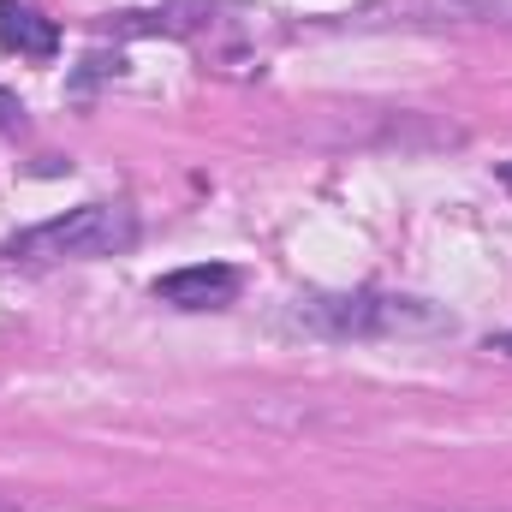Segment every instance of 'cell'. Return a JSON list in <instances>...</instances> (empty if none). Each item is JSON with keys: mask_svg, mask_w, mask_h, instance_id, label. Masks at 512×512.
<instances>
[{"mask_svg": "<svg viewBox=\"0 0 512 512\" xmlns=\"http://www.w3.org/2000/svg\"><path fill=\"white\" fill-rule=\"evenodd\" d=\"M0 126H6V131H18V126H24V108H18V102H12L6 90H0Z\"/></svg>", "mask_w": 512, "mask_h": 512, "instance_id": "8992f818", "label": "cell"}, {"mask_svg": "<svg viewBox=\"0 0 512 512\" xmlns=\"http://www.w3.org/2000/svg\"><path fill=\"white\" fill-rule=\"evenodd\" d=\"M0 512H6V507H0Z\"/></svg>", "mask_w": 512, "mask_h": 512, "instance_id": "9c48e42d", "label": "cell"}, {"mask_svg": "<svg viewBox=\"0 0 512 512\" xmlns=\"http://www.w3.org/2000/svg\"><path fill=\"white\" fill-rule=\"evenodd\" d=\"M501 179H507V191H512V161H507V167H501Z\"/></svg>", "mask_w": 512, "mask_h": 512, "instance_id": "ba28073f", "label": "cell"}, {"mask_svg": "<svg viewBox=\"0 0 512 512\" xmlns=\"http://www.w3.org/2000/svg\"><path fill=\"white\" fill-rule=\"evenodd\" d=\"M137 245V215L126 203H78L54 221L24 227L6 256L12 262H90V256H120Z\"/></svg>", "mask_w": 512, "mask_h": 512, "instance_id": "7a4b0ae2", "label": "cell"}, {"mask_svg": "<svg viewBox=\"0 0 512 512\" xmlns=\"http://www.w3.org/2000/svg\"><path fill=\"white\" fill-rule=\"evenodd\" d=\"M0 48H12V54H24V60H54L60 30H54V18H42L36 6L0 0Z\"/></svg>", "mask_w": 512, "mask_h": 512, "instance_id": "5b68a950", "label": "cell"}, {"mask_svg": "<svg viewBox=\"0 0 512 512\" xmlns=\"http://www.w3.org/2000/svg\"><path fill=\"white\" fill-rule=\"evenodd\" d=\"M233 292H239V268L227 262H197V268H173L155 280V298L173 310H221L233 304Z\"/></svg>", "mask_w": 512, "mask_h": 512, "instance_id": "3957f363", "label": "cell"}, {"mask_svg": "<svg viewBox=\"0 0 512 512\" xmlns=\"http://www.w3.org/2000/svg\"><path fill=\"white\" fill-rule=\"evenodd\" d=\"M405 24H512V0H393Z\"/></svg>", "mask_w": 512, "mask_h": 512, "instance_id": "277c9868", "label": "cell"}, {"mask_svg": "<svg viewBox=\"0 0 512 512\" xmlns=\"http://www.w3.org/2000/svg\"><path fill=\"white\" fill-rule=\"evenodd\" d=\"M292 322L310 328V334H328V340H376V334L453 328V316L435 310L429 298H382V292H316V298H298Z\"/></svg>", "mask_w": 512, "mask_h": 512, "instance_id": "6da1fadb", "label": "cell"}, {"mask_svg": "<svg viewBox=\"0 0 512 512\" xmlns=\"http://www.w3.org/2000/svg\"><path fill=\"white\" fill-rule=\"evenodd\" d=\"M495 346H501V352H512V334H501V340H495Z\"/></svg>", "mask_w": 512, "mask_h": 512, "instance_id": "52a82bcc", "label": "cell"}]
</instances>
